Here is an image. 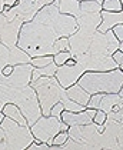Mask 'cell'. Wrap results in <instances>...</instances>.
<instances>
[{
    "label": "cell",
    "mask_w": 123,
    "mask_h": 150,
    "mask_svg": "<svg viewBox=\"0 0 123 150\" xmlns=\"http://www.w3.org/2000/svg\"><path fill=\"white\" fill-rule=\"evenodd\" d=\"M57 39L60 37L47 24L32 20L23 23L17 46L27 52L32 57L55 56V42Z\"/></svg>",
    "instance_id": "obj_1"
},
{
    "label": "cell",
    "mask_w": 123,
    "mask_h": 150,
    "mask_svg": "<svg viewBox=\"0 0 123 150\" xmlns=\"http://www.w3.org/2000/svg\"><path fill=\"white\" fill-rule=\"evenodd\" d=\"M77 83L90 94L119 93L123 87V70L117 67L109 71H86Z\"/></svg>",
    "instance_id": "obj_2"
},
{
    "label": "cell",
    "mask_w": 123,
    "mask_h": 150,
    "mask_svg": "<svg viewBox=\"0 0 123 150\" xmlns=\"http://www.w3.org/2000/svg\"><path fill=\"white\" fill-rule=\"evenodd\" d=\"M6 90H7V100L20 107V110L26 117L29 126L34 125L43 116L37 93H36L32 84L24 86V87H9V86H6Z\"/></svg>",
    "instance_id": "obj_3"
},
{
    "label": "cell",
    "mask_w": 123,
    "mask_h": 150,
    "mask_svg": "<svg viewBox=\"0 0 123 150\" xmlns=\"http://www.w3.org/2000/svg\"><path fill=\"white\" fill-rule=\"evenodd\" d=\"M37 93L43 116H50V110L56 103L67 97L66 89L59 83L56 76H42L39 80L30 83Z\"/></svg>",
    "instance_id": "obj_4"
},
{
    "label": "cell",
    "mask_w": 123,
    "mask_h": 150,
    "mask_svg": "<svg viewBox=\"0 0 123 150\" xmlns=\"http://www.w3.org/2000/svg\"><path fill=\"white\" fill-rule=\"evenodd\" d=\"M1 129L4 130V144L6 149H29L34 142V136L30 126H22L10 117H4L1 122Z\"/></svg>",
    "instance_id": "obj_5"
},
{
    "label": "cell",
    "mask_w": 123,
    "mask_h": 150,
    "mask_svg": "<svg viewBox=\"0 0 123 150\" xmlns=\"http://www.w3.org/2000/svg\"><path fill=\"white\" fill-rule=\"evenodd\" d=\"M69 125H66L65 122H62L60 117L56 116H42L34 125L30 126L32 133L34 136V140L37 142H45L49 143V146H53V139L59 132L69 130Z\"/></svg>",
    "instance_id": "obj_6"
},
{
    "label": "cell",
    "mask_w": 123,
    "mask_h": 150,
    "mask_svg": "<svg viewBox=\"0 0 123 150\" xmlns=\"http://www.w3.org/2000/svg\"><path fill=\"white\" fill-rule=\"evenodd\" d=\"M67 133L70 139L82 143L85 149H103L102 147V133L97 132L96 123L70 126Z\"/></svg>",
    "instance_id": "obj_7"
},
{
    "label": "cell",
    "mask_w": 123,
    "mask_h": 150,
    "mask_svg": "<svg viewBox=\"0 0 123 150\" xmlns=\"http://www.w3.org/2000/svg\"><path fill=\"white\" fill-rule=\"evenodd\" d=\"M79 64L83 66L86 71H109L119 67V64L114 62L113 56H100V54H92L85 53L82 56L75 59Z\"/></svg>",
    "instance_id": "obj_8"
},
{
    "label": "cell",
    "mask_w": 123,
    "mask_h": 150,
    "mask_svg": "<svg viewBox=\"0 0 123 150\" xmlns=\"http://www.w3.org/2000/svg\"><path fill=\"white\" fill-rule=\"evenodd\" d=\"M23 23L24 22L20 17H16L10 22L3 13H0V42L7 47L17 46Z\"/></svg>",
    "instance_id": "obj_9"
},
{
    "label": "cell",
    "mask_w": 123,
    "mask_h": 150,
    "mask_svg": "<svg viewBox=\"0 0 123 150\" xmlns=\"http://www.w3.org/2000/svg\"><path fill=\"white\" fill-rule=\"evenodd\" d=\"M34 66L32 63H26V64H16L13 67V71L9 76H4L0 71V83L9 86V87H24L29 86L32 83V71Z\"/></svg>",
    "instance_id": "obj_10"
},
{
    "label": "cell",
    "mask_w": 123,
    "mask_h": 150,
    "mask_svg": "<svg viewBox=\"0 0 123 150\" xmlns=\"http://www.w3.org/2000/svg\"><path fill=\"white\" fill-rule=\"evenodd\" d=\"M86 73V70L83 69V66L82 64H79L77 62L75 63V64H62V66H59V69L56 71V79L59 80V83L67 89V87H70V86H73V84H76L77 80Z\"/></svg>",
    "instance_id": "obj_11"
},
{
    "label": "cell",
    "mask_w": 123,
    "mask_h": 150,
    "mask_svg": "<svg viewBox=\"0 0 123 150\" xmlns=\"http://www.w3.org/2000/svg\"><path fill=\"white\" fill-rule=\"evenodd\" d=\"M96 109H90L87 107L86 110L83 112H67L65 110L60 119L62 122H65L69 126H77V125H89V123H93V117L96 115Z\"/></svg>",
    "instance_id": "obj_12"
},
{
    "label": "cell",
    "mask_w": 123,
    "mask_h": 150,
    "mask_svg": "<svg viewBox=\"0 0 123 150\" xmlns=\"http://www.w3.org/2000/svg\"><path fill=\"white\" fill-rule=\"evenodd\" d=\"M87 53L100 54V56H112V53L109 52V47H107V39H106V35H105V33H102L99 30L95 32Z\"/></svg>",
    "instance_id": "obj_13"
},
{
    "label": "cell",
    "mask_w": 123,
    "mask_h": 150,
    "mask_svg": "<svg viewBox=\"0 0 123 150\" xmlns=\"http://www.w3.org/2000/svg\"><path fill=\"white\" fill-rule=\"evenodd\" d=\"M102 23L99 24V32L106 33L107 30H112L116 24H123V12H100Z\"/></svg>",
    "instance_id": "obj_14"
},
{
    "label": "cell",
    "mask_w": 123,
    "mask_h": 150,
    "mask_svg": "<svg viewBox=\"0 0 123 150\" xmlns=\"http://www.w3.org/2000/svg\"><path fill=\"white\" fill-rule=\"evenodd\" d=\"M66 93H67V97H69V99H72L73 102H76V103L87 107V103H89L90 96H92V94H90L87 90H85L79 83L73 84V86H70V87H67Z\"/></svg>",
    "instance_id": "obj_15"
},
{
    "label": "cell",
    "mask_w": 123,
    "mask_h": 150,
    "mask_svg": "<svg viewBox=\"0 0 123 150\" xmlns=\"http://www.w3.org/2000/svg\"><path fill=\"white\" fill-rule=\"evenodd\" d=\"M1 112L4 113L6 117L13 119V120H14V122H17L19 125H22V126H29V125H27L26 117H24V115L22 113V110H20V107H19L17 104L9 102V103L4 104V107H3V110H1Z\"/></svg>",
    "instance_id": "obj_16"
},
{
    "label": "cell",
    "mask_w": 123,
    "mask_h": 150,
    "mask_svg": "<svg viewBox=\"0 0 123 150\" xmlns=\"http://www.w3.org/2000/svg\"><path fill=\"white\" fill-rule=\"evenodd\" d=\"M55 3L62 13L70 14L76 19L80 16V1L79 0H57Z\"/></svg>",
    "instance_id": "obj_17"
},
{
    "label": "cell",
    "mask_w": 123,
    "mask_h": 150,
    "mask_svg": "<svg viewBox=\"0 0 123 150\" xmlns=\"http://www.w3.org/2000/svg\"><path fill=\"white\" fill-rule=\"evenodd\" d=\"M120 100H122V96L119 93H103L100 110H103L105 113H109V112H112V109L116 104L120 103Z\"/></svg>",
    "instance_id": "obj_18"
},
{
    "label": "cell",
    "mask_w": 123,
    "mask_h": 150,
    "mask_svg": "<svg viewBox=\"0 0 123 150\" xmlns=\"http://www.w3.org/2000/svg\"><path fill=\"white\" fill-rule=\"evenodd\" d=\"M32 62V56L24 52L23 49H20L19 46L11 47V57H10V64L16 66V64H26Z\"/></svg>",
    "instance_id": "obj_19"
},
{
    "label": "cell",
    "mask_w": 123,
    "mask_h": 150,
    "mask_svg": "<svg viewBox=\"0 0 123 150\" xmlns=\"http://www.w3.org/2000/svg\"><path fill=\"white\" fill-rule=\"evenodd\" d=\"M102 3L97 0H85L80 1V14H87V13H100Z\"/></svg>",
    "instance_id": "obj_20"
},
{
    "label": "cell",
    "mask_w": 123,
    "mask_h": 150,
    "mask_svg": "<svg viewBox=\"0 0 123 150\" xmlns=\"http://www.w3.org/2000/svg\"><path fill=\"white\" fill-rule=\"evenodd\" d=\"M11 57V47H7L0 42V71L4 69L7 64H10Z\"/></svg>",
    "instance_id": "obj_21"
},
{
    "label": "cell",
    "mask_w": 123,
    "mask_h": 150,
    "mask_svg": "<svg viewBox=\"0 0 123 150\" xmlns=\"http://www.w3.org/2000/svg\"><path fill=\"white\" fill-rule=\"evenodd\" d=\"M102 9L106 12H122V0H103Z\"/></svg>",
    "instance_id": "obj_22"
},
{
    "label": "cell",
    "mask_w": 123,
    "mask_h": 150,
    "mask_svg": "<svg viewBox=\"0 0 123 150\" xmlns=\"http://www.w3.org/2000/svg\"><path fill=\"white\" fill-rule=\"evenodd\" d=\"M105 35H106V39H107V47H109V52L112 53V56H113V53H114L116 50H119V45H120V42H119V40H117V37L114 36L113 30H107Z\"/></svg>",
    "instance_id": "obj_23"
},
{
    "label": "cell",
    "mask_w": 123,
    "mask_h": 150,
    "mask_svg": "<svg viewBox=\"0 0 123 150\" xmlns=\"http://www.w3.org/2000/svg\"><path fill=\"white\" fill-rule=\"evenodd\" d=\"M52 62H55L53 60V56H36V57H32V66L34 67H37V69H40V67H45L47 64H50Z\"/></svg>",
    "instance_id": "obj_24"
},
{
    "label": "cell",
    "mask_w": 123,
    "mask_h": 150,
    "mask_svg": "<svg viewBox=\"0 0 123 150\" xmlns=\"http://www.w3.org/2000/svg\"><path fill=\"white\" fill-rule=\"evenodd\" d=\"M70 47V43H69V37H60L55 42V54L59 53V52H66Z\"/></svg>",
    "instance_id": "obj_25"
},
{
    "label": "cell",
    "mask_w": 123,
    "mask_h": 150,
    "mask_svg": "<svg viewBox=\"0 0 123 150\" xmlns=\"http://www.w3.org/2000/svg\"><path fill=\"white\" fill-rule=\"evenodd\" d=\"M70 57H73L72 53H70L69 50H66V52H59V53H56V54L53 56V60H55V63H56L57 66H62V64H65Z\"/></svg>",
    "instance_id": "obj_26"
},
{
    "label": "cell",
    "mask_w": 123,
    "mask_h": 150,
    "mask_svg": "<svg viewBox=\"0 0 123 150\" xmlns=\"http://www.w3.org/2000/svg\"><path fill=\"white\" fill-rule=\"evenodd\" d=\"M57 69H59V66H57L55 62H52L50 64H47V66H45V67H40L39 71H40L42 76H49V77H52V76L56 74Z\"/></svg>",
    "instance_id": "obj_27"
},
{
    "label": "cell",
    "mask_w": 123,
    "mask_h": 150,
    "mask_svg": "<svg viewBox=\"0 0 123 150\" xmlns=\"http://www.w3.org/2000/svg\"><path fill=\"white\" fill-rule=\"evenodd\" d=\"M102 97H103V93H95L90 96V100L87 103V107L90 109H100V102H102Z\"/></svg>",
    "instance_id": "obj_28"
},
{
    "label": "cell",
    "mask_w": 123,
    "mask_h": 150,
    "mask_svg": "<svg viewBox=\"0 0 123 150\" xmlns=\"http://www.w3.org/2000/svg\"><path fill=\"white\" fill-rule=\"evenodd\" d=\"M67 140H69V133L65 132V130H62V132H59L56 136H55V139H53V146H63Z\"/></svg>",
    "instance_id": "obj_29"
},
{
    "label": "cell",
    "mask_w": 123,
    "mask_h": 150,
    "mask_svg": "<svg viewBox=\"0 0 123 150\" xmlns=\"http://www.w3.org/2000/svg\"><path fill=\"white\" fill-rule=\"evenodd\" d=\"M9 103L7 100V90H6V86L3 83H0V112L3 110L4 104Z\"/></svg>",
    "instance_id": "obj_30"
},
{
    "label": "cell",
    "mask_w": 123,
    "mask_h": 150,
    "mask_svg": "<svg viewBox=\"0 0 123 150\" xmlns=\"http://www.w3.org/2000/svg\"><path fill=\"white\" fill-rule=\"evenodd\" d=\"M106 119H107V113H105L103 110L97 109L96 115H95V117H93V123H96V125H105Z\"/></svg>",
    "instance_id": "obj_31"
},
{
    "label": "cell",
    "mask_w": 123,
    "mask_h": 150,
    "mask_svg": "<svg viewBox=\"0 0 123 150\" xmlns=\"http://www.w3.org/2000/svg\"><path fill=\"white\" fill-rule=\"evenodd\" d=\"M65 112V104L62 103V102H59L56 103L53 107H52V110H50V116H56V117H60L62 113Z\"/></svg>",
    "instance_id": "obj_32"
},
{
    "label": "cell",
    "mask_w": 123,
    "mask_h": 150,
    "mask_svg": "<svg viewBox=\"0 0 123 150\" xmlns=\"http://www.w3.org/2000/svg\"><path fill=\"white\" fill-rule=\"evenodd\" d=\"M29 149H30V150H45V149H50V146H49V143H45V142H37V140H34L33 143L29 146Z\"/></svg>",
    "instance_id": "obj_33"
},
{
    "label": "cell",
    "mask_w": 123,
    "mask_h": 150,
    "mask_svg": "<svg viewBox=\"0 0 123 150\" xmlns=\"http://www.w3.org/2000/svg\"><path fill=\"white\" fill-rule=\"evenodd\" d=\"M112 30H113V33H114V36L117 37V40L123 42V24H116Z\"/></svg>",
    "instance_id": "obj_34"
},
{
    "label": "cell",
    "mask_w": 123,
    "mask_h": 150,
    "mask_svg": "<svg viewBox=\"0 0 123 150\" xmlns=\"http://www.w3.org/2000/svg\"><path fill=\"white\" fill-rule=\"evenodd\" d=\"M113 59H114V62L120 66V64L123 63V53L120 52V50H116V52L113 53Z\"/></svg>",
    "instance_id": "obj_35"
},
{
    "label": "cell",
    "mask_w": 123,
    "mask_h": 150,
    "mask_svg": "<svg viewBox=\"0 0 123 150\" xmlns=\"http://www.w3.org/2000/svg\"><path fill=\"white\" fill-rule=\"evenodd\" d=\"M0 149H6V144H4V130L0 126Z\"/></svg>",
    "instance_id": "obj_36"
},
{
    "label": "cell",
    "mask_w": 123,
    "mask_h": 150,
    "mask_svg": "<svg viewBox=\"0 0 123 150\" xmlns=\"http://www.w3.org/2000/svg\"><path fill=\"white\" fill-rule=\"evenodd\" d=\"M57 0H37V3H39V7L42 9V7H45L47 4H52V3H55Z\"/></svg>",
    "instance_id": "obj_37"
},
{
    "label": "cell",
    "mask_w": 123,
    "mask_h": 150,
    "mask_svg": "<svg viewBox=\"0 0 123 150\" xmlns=\"http://www.w3.org/2000/svg\"><path fill=\"white\" fill-rule=\"evenodd\" d=\"M13 67H14V66H11V64H7V66H6L4 69L1 70V73H3L4 76H9V74H11V71H13Z\"/></svg>",
    "instance_id": "obj_38"
},
{
    "label": "cell",
    "mask_w": 123,
    "mask_h": 150,
    "mask_svg": "<svg viewBox=\"0 0 123 150\" xmlns=\"http://www.w3.org/2000/svg\"><path fill=\"white\" fill-rule=\"evenodd\" d=\"M17 1H19V0H4L6 6H9V7H11V6H14V4H17Z\"/></svg>",
    "instance_id": "obj_39"
},
{
    "label": "cell",
    "mask_w": 123,
    "mask_h": 150,
    "mask_svg": "<svg viewBox=\"0 0 123 150\" xmlns=\"http://www.w3.org/2000/svg\"><path fill=\"white\" fill-rule=\"evenodd\" d=\"M117 144H119V149H123V133L117 137Z\"/></svg>",
    "instance_id": "obj_40"
},
{
    "label": "cell",
    "mask_w": 123,
    "mask_h": 150,
    "mask_svg": "<svg viewBox=\"0 0 123 150\" xmlns=\"http://www.w3.org/2000/svg\"><path fill=\"white\" fill-rule=\"evenodd\" d=\"M4 7H6V3H4V0H0V13H3Z\"/></svg>",
    "instance_id": "obj_41"
},
{
    "label": "cell",
    "mask_w": 123,
    "mask_h": 150,
    "mask_svg": "<svg viewBox=\"0 0 123 150\" xmlns=\"http://www.w3.org/2000/svg\"><path fill=\"white\" fill-rule=\"evenodd\" d=\"M4 117H6V116H4V113H3V112H0V125H1V122L4 120Z\"/></svg>",
    "instance_id": "obj_42"
},
{
    "label": "cell",
    "mask_w": 123,
    "mask_h": 150,
    "mask_svg": "<svg viewBox=\"0 0 123 150\" xmlns=\"http://www.w3.org/2000/svg\"><path fill=\"white\" fill-rule=\"evenodd\" d=\"M119 50L123 53V42H120V45H119Z\"/></svg>",
    "instance_id": "obj_43"
},
{
    "label": "cell",
    "mask_w": 123,
    "mask_h": 150,
    "mask_svg": "<svg viewBox=\"0 0 123 150\" xmlns=\"http://www.w3.org/2000/svg\"><path fill=\"white\" fill-rule=\"evenodd\" d=\"M119 67H120V69L123 70V63H122V64H120V66H119Z\"/></svg>",
    "instance_id": "obj_44"
},
{
    "label": "cell",
    "mask_w": 123,
    "mask_h": 150,
    "mask_svg": "<svg viewBox=\"0 0 123 150\" xmlns=\"http://www.w3.org/2000/svg\"><path fill=\"white\" fill-rule=\"evenodd\" d=\"M122 12H123V0H122Z\"/></svg>",
    "instance_id": "obj_45"
},
{
    "label": "cell",
    "mask_w": 123,
    "mask_h": 150,
    "mask_svg": "<svg viewBox=\"0 0 123 150\" xmlns=\"http://www.w3.org/2000/svg\"><path fill=\"white\" fill-rule=\"evenodd\" d=\"M79 1H85V0H79Z\"/></svg>",
    "instance_id": "obj_46"
},
{
    "label": "cell",
    "mask_w": 123,
    "mask_h": 150,
    "mask_svg": "<svg viewBox=\"0 0 123 150\" xmlns=\"http://www.w3.org/2000/svg\"><path fill=\"white\" fill-rule=\"evenodd\" d=\"M122 103H123V96H122Z\"/></svg>",
    "instance_id": "obj_47"
},
{
    "label": "cell",
    "mask_w": 123,
    "mask_h": 150,
    "mask_svg": "<svg viewBox=\"0 0 123 150\" xmlns=\"http://www.w3.org/2000/svg\"><path fill=\"white\" fill-rule=\"evenodd\" d=\"M122 90H123V89H122Z\"/></svg>",
    "instance_id": "obj_48"
}]
</instances>
